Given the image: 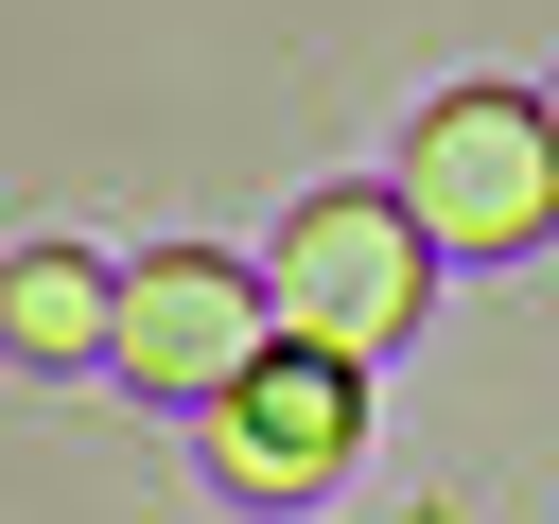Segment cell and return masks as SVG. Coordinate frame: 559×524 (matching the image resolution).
<instances>
[{
	"label": "cell",
	"instance_id": "1",
	"mask_svg": "<svg viewBox=\"0 0 559 524\" xmlns=\"http://www.w3.org/2000/svg\"><path fill=\"white\" fill-rule=\"evenodd\" d=\"M384 210L419 227V262H524V245H559V140H542V105L524 87H437L402 122Z\"/></svg>",
	"mask_w": 559,
	"mask_h": 524
},
{
	"label": "cell",
	"instance_id": "2",
	"mask_svg": "<svg viewBox=\"0 0 559 524\" xmlns=\"http://www.w3.org/2000/svg\"><path fill=\"white\" fill-rule=\"evenodd\" d=\"M262 279V332H297V349H332V367H367V349H402L419 332V227L384 210V192H314L297 227H280V262H245Z\"/></svg>",
	"mask_w": 559,
	"mask_h": 524
},
{
	"label": "cell",
	"instance_id": "3",
	"mask_svg": "<svg viewBox=\"0 0 559 524\" xmlns=\"http://www.w3.org/2000/svg\"><path fill=\"white\" fill-rule=\"evenodd\" d=\"M349 437H367V367H332V349H297V332H262V349L210 384V472H227L245 507L332 489V472H349Z\"/></svg>",
	"mask_w": 559,
	"mask_h": 524
},
{
	"label": "cell",
	"instance_id": "4",
	"mask_svg": "<svg viewBox=\"0 0 559 524\" xmlns=\"http://www.w3.org/2000/svg\"><path fill=\"white\" fill-rule=\"evenodd\" d=\"M262 349V279L227 245H157V262H105V367L140 402H210L227 367Z\"/></svg>",
	"mask_w": 559,
	"mask_h": 524
},
{
	"label": "cell",
	"instance_id": "5",
	"mask_svg": "<svg viewBox=\"0 0 559 524\" xmlns=\"http://www.w3.org/2000/svg\"><path fill=\"white\" fill-rule=\"evenodd\" d=\"M0 349L17 367H87L105 349V262L87 245H17L0 262Z\"/></svg>",
	"mask_w": 559,
	"mask_h": 524
},
{
	"label": "cell",
	"instance_id": "6",
	"mask_svg": "<svg viewBox=\"0 0 559 524\" xmlns=\"http://www.w3.org/2000/svg\"><path fill=\"white\" fill-rule=\"evenodd\" d=\"M524 105H542V140H559V87H524Z\"/></svg>",
	"mask_w": 559,
	"mask_h": 524
}]
</instances>
